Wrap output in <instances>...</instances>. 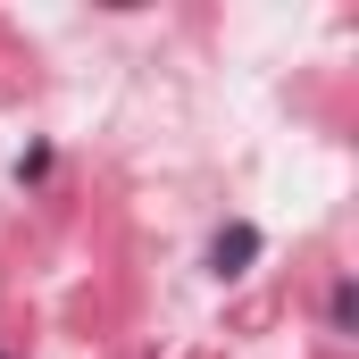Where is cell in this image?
I'll list each match as a JSON object with an SVG mask.
<instances>
[{"label":"cell","mask_w":359,"mask_h":359,"mask_svg":"<svg viewBox=\"0 0 359 359\" xmlns=\"http://www.w3.org/2000/svg\"><path fill=\"white\" fill-rule=\"evenodd\" d=\"M251 259H259V234H251V226H226V234L209 243V268L217 276H243Z\"/></svg>","instance_id":"1"}]
</instances>
